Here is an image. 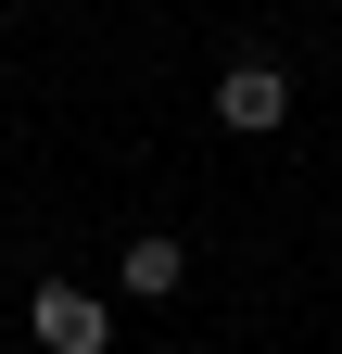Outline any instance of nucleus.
<instances>
[{
    "label": "nucleus",
    "mask_w": 342,
    "mask_h": 354,
    "mask_svg": "<svg viewBox=\"0 0 342 354\" xmlns=\"http://www.w3.org/2000/svg\"><path fill=\"white\" fill-rule=\"evenodd\" d=\"M178 279H190V253L165 241V228H140V241H127V304H165Z\"/></svg>",
    "instance_id": "obj_3"
},
{
    "label": "nucleus",
    "mask_w": 342,
    "mask_h": 354,
    "mask_svg": "<svg viewBox=\"0 0 342 354\" xmlns=\"http://www.w3.org/2000/svg\"><path fill=\"white\" fill-rule=\"evenodd\" d=\"M26 342H38V354H102V342H114V304L76 291V279H38V291H26Z\"/></svg>",
    "instance_id": "obj_1"
},
{
    "label": "nucleus",
    "mask_w": 342,
    "mask_h": 354,
    "mask_svg": "<svg viewBox=\"0 0 342 354\" xmlns=\"http://www.w3.org/2000/svg\"><path fill=\"white\" fill-rule=\"evenodd\" d=\"M216 127H228V140H279V127H291V76L279 64H228L216 76Z\"/></svg>",
    "instance_id": "obj_2"
}]
</instances>
